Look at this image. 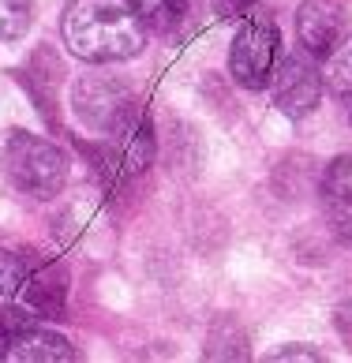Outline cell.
I'll use <instances>...</instances> for the list:
<instances>
[{
    "label": "cell",
    "instance_id": "4fadbf2b",
    "mask_svg": "<svg viewBox=\"0 0 352 363\" xmlns=\"http://www.w3.org/2000/svg\"><path fill=\"white\" fill-rule=\"evenodd\" d=\"M31 322H38V315L23 303H0V359L8 356V345L16 341V333L26 330Z\"/></svg>",
    "mask_w": 352,
    "mask_h": 363
},
{
    "label": "cell",
    "instance_id": "8992f818",
    "mask_svg": "<svg viewBox=\"0 0 352 363\" xmlns=\"http://www.w3.org/2000/svg\"><path fill=\"white\" fill-rule=\"evenodd\" d=\"M72 105L90 128H98L109 135V131H116L143 101L131 94L128 83H120L113 75H83L72 90Z\"/></svg>",
    "mask_w": 352,
    "mask_h": 363
},
{
    "label": "cell",
    "instance_id": "52a82bcc",
    "mask_svg": "<svg viewBox=\"0 0 352 363\" xmlns=\"http://www.w3.org/2000/svg\"><path fill=\"white\" fill-rule=\"evenodd\" d=\"M348 30H352L348 11L337 4V0H304L300 11H296V34H300V45L315 60H326Z\"/></svg>",
    "mask_w": 352,
    "mask_h": 363
},
{
    "label": "cell",
    "instance_id": "30bf717a",
    "mask_svg": "<svg viewBox=\"0 0 352 363\" xmlns=\"http://www.w3.org/2000/svg\"><path fill=\"white\" fill-rule=\"evenodd\" d=\"M195 0H131V8L139 11V19L146 23V30L172 34L187 16H192Z\"/></svg>",
    "mask_w": 352,
    "mask_h": 363
},
{
    "label": "cell",
    "instance_id": "9c48e42d",
    "mask_svg": "<svg viewBox=\"0 0 352 363\" xmlns=\"http://www.w3.org/2000/svg\"><path fill=\"white\" fill-rule=\"evenodd\" d=\"M4 359H11V363H67V359H75V348L64 333L42 330L38 322H31L26 330L16 333Z\"/></svg>",
    "mask_w": 352,
    "mask_h": 363
},
{
    "label": "cell",
    "instance_id": "5b68a950",
    "mask_svg": "<svg viewBox=\"0 0 352 363\" xmlns=\"http://www.w3.org/2000/svg\"><path fill=\"white\" fill-rule=\"evenodd\" d=\"M322 90H326V79H322V68L307 49L281 57V64H274V72H270L274 105L292 120H304L307 113H315L322 101Z\"/></svg>",
    "mask_w": 352,
    "mask_h": 363
},
{
    "label": "cell",
    "instance_id": "5bb4252c",
    "mask_svg": "<svg viewBox=\"0 0 352 363\" xmlns=\"http://www.w3.org/2000/svg\"><path fill=\"white\" fill-rule=\"evenodd\" d=\"M266 4V0H218V11L225 19H243L251 16V11H259Z\"/></svg>",
    "mask_w": 352,
    "mask_h": 363
},
{
    "label": "cell",
    "instance_id": "7a4b0ae2",
    "mask_svg": "<svg viewBox=\"0 0 352 363\" xmlns=\"http://www.w3.org/2000/svg\"><path fill=\"white\" fill-rule=\"evenodd\" d=\"M0 296L31 307L38 318H57L67 303V274L38 251L0 247Z\"/></svg>",
    "mask_w": 352,
    "mask_h": 363
},
{
    "label": "cell",
    "instance_id": "ba28073f",
    "mask_svg": "<svg viewBox=\"0 0 352 363\" xmlns=\"http://www.w3.org/2000/svg\"><path fill=\"white\" fill-rule=\"evenodd\" d=\"M322 210H326L330 233L341 244H352V154L330 161L322 177Z\"/></svg>",
    "mask_w": 352,
    "mask_h": 363
},
{
    "label": "cell",
    "instance_id": "2e32d148",
    "mask_svg": "<svg viewBox=\"0 0 352 363\" xmlns=\"http://www.w3.org/2000/svg\"><path fill=\"white\" fill-rule=\"evenodd\" d=\"M337 326H341L345 341H348V348H352V303H348V307H341V315H337Z\"/></svg>",
    "mask_w": 352,
    "mask_h": 363
},
{
    "label": "cell",
    "instance_id": "7c38bea8",
    "mask_svg": "<svg viewBox=\"0 0 352 363\" xmlns=\"http://www.w3.org/2000/svg\"><path fill=\"white\" fill-rule=\"evenodd\" d=\"M31 19H34L31 0H0V42H16V38H23Z\"/></svg>",
    "mask_w": 352,
    "mask_h": 363
},
{
    "label": "cell",
    "instance_id": "e0dca14e",
    "mask_svg": "<svg viewBox=\"0 0 352 363\" xmlns=\"http://www.w3.org/2000/svg\"><path fill=\"white\" fill-rule=\"evenodd\" d=\"M348 116H352V109H348Z\"/></svg>",
    "mask_w": 352,
    "mask_h": 363
},
{
    "label": "cell",
    "instance_id": "277c9868",
    "mask_svg": "<svg viewBox=\"0 0 352 363\" xmlns=\"http://www.w3.org/2000/svg\"><path fill=\"white\" fill-rule=\"evenodd\" d=\"M277 64V23L270 11H251L240 19V30L229 49V72L240 86L263 90L270 83V72Z\"/></svg>",
    "mask_w": 352,
    "mask_h": 363
},
{
    "label": "cell",
    "instance_id": "8fae6325",
    "mask_svg": "<svg viewBox=\"0 0 352 363\" xmlns=\"http://www.w3.org/2000/svg\"><path fill=\"white\" fill-rule=\"evenodd\" d=\"M322 79L337 98H348L352 94V30L337 42V49L322 60Z\"/></svg>",
    "mask_w": 352,
    "mask_h": 363
},
{
    "label": "cell",
    "instance_id": "9a60e30c",
    "mask_svg": "<svg viewBox=\"0 0 352 363\" xmlns=\"http://www.w3.org/2000/svg\"><path fill=\"white\" fill-rule=\"evenodd\" d=\"M270 359H277V363H285V359H307V363H319L322 352H315V348H281V352H274Z\"/></svg>",
    "mask_w": 352,
    "mask_h": 363
},
{
    "label": "cell",
    "instance_id": "3957f363",
    "mask_svg": "<svg viewBox=\"0 0 352 363\" xmlns=\"http://www.w3.org/2000/svg\"><path fill=\"white\" fill-rule=\"evenodd\" d=\"M4 172L8 180L31 199H57L67 184V154L31 131H11L4 143Z\"/></svg>",
    "mask_w": 352,
    "mask_h": 363
},
{
    "label": "cell",
    "instance_id": "6da1fadb",
    "mask_svg": "<svg viewBox=\"0 0 352 363\" xmlns=\"http://www.w3.org/2000/svg\"><path fill=\"white\" fill-rule=\"evenodd\" d=\"M60 34L67 52L87 64H120L146 45V23L131 0H72Z\"/></svg>",
    "mask_w": 352,
    "mask_h": 363
}]
</instances>
